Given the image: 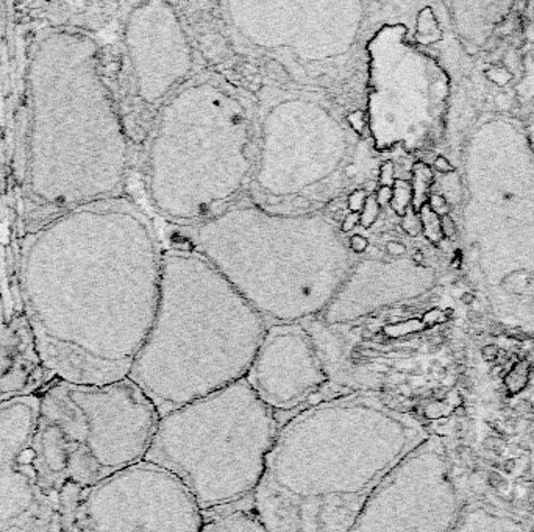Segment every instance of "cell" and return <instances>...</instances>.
<instances>
[{
    "label": "cell",
    "mask_w": 534,
    "mask_h": 532,
    "mask_svg": "<svg viewBox=\"0 0 534 532\" xmlns=\"http://www.w3.org/2000/svg\"><path fill=\"white\" fill-rule=\"evenodd\" d=\"M163 251L150 219L113 197L54 216L22 247V309L55 379H127L155 320Z\"/></svg>",
    "instance_id": "1"
},
{
    "label": "cell",
    "mask_w": 534,
    "mask_h": 532,
    "mask_svg": "<svg viewBox=\"0 0 534 532\" xmlns=\"http://www.w3.org/2000/svg\"><path fill=\"white\" fill-rule=\"evenodd\" d=\"M431 431L380 396H330L283 421L252 509L267 532H348L377 486Z\"/></svg>",
    "instance_id": "2"
},
{
    "label": "cell",
    "mask_w": 534,
    "mask_h": 532,
    "mask_svg": "<svg viewBox=\"0 0 534 532\" xmlns=\"http://www.w3.org/2000/svg\"><path fill=\"white\" fill-rule=\"evenodd\" d=\"M99 50L88 33L61 27L31 52L29 191L52 213L116 197L127 174V134Z\"/></svg>",
    "instance_id": "3"
},
{
    "label": "cell",
    "mask_w": 534,
    "mask_h": 532,
    "mask_svg": "<svg viewBox=\"0 0 534 532\" xmlns=\"http://www.w3.org/2000/svg\"><path fill=\"white\" fill-rule=\"evenodd\" d=\"M267 326L202 253L163 251L155 320L129 379L163 417L244 379Z\"/></svg>",
    "instance_id": "4"
},
{
    "label": "cell",
    "mask_w": 534,
    "mask_h": 532,
    "mask_svg": "<svg viewBox=\"0 0 534 532\" xmlns=\"http://www.w3.org/2000/svg\"><path fill=\"white\" fill-rule=\"evenodd\" d=\"M194 241L267 325L323 314L355 266L341 231L319 214L233 208L200 224Z\"/></svg>",
    "instance_id": "5"
},
{
    "label": "cell",
    "mask_w": 534,
    "mask_h": 532,
    "mask_svg": "<svg viewBox=\"0 0 534 532\" xmlns=\"http://www.w3.org/2000/svg\"><path fill=\"white\" fill-rule=\"evenodd\" d=\"M180 88L164 105L150 149V192L166 216L208 221L252 171L250 119L219 80L196 79Z\"/></svg>",
    "instance_id": "6"
},
{
    "label": "cell",
    "mask_w": 534,
    "mask_h": 532,
    "mask_svg": "<svg viewBox=\"0 0 534 532\" xmlns=\"http://www.w3.org/2000/svg\"><path fill=\"white\" fill-rule=\"evenodd\" d=\"M281 425L244 378L160 417L144 461L177 478L203 515L252 506Z\"/></svg>",
    "instance_id": "7"
},
{
    "label": "cell",
    "mask_w": 534,
    "mask_h": 532,
    "mask_svg": "<svg viewBox=\"0 0 534 532\" xmlns=\"http://www.w3.org/2000/svg\"><path fill=\"white\" fill-rule=\"evenodd\" d=\"M160 421L153 403L131 381L88 386L55 379L39 392L33 451L43 491L60 500L66 487H94L143 462Z\"/></svg>",
    "instance_id": "8"
},
{
    "label": "cell",
    "mask_w": 534,
    "mask_h": 532,
    "mask_svg": "<svg viewBox=\"0 0 534 532\" xmlns=\"http://www.w3.org/2000/svg\"><path fill=\"white\" fill-rule=\"evenodd\" d=\"M470 487L455 443L433 429L377 486L348 532H453Z\"/></svg>",
    "instance_id": "9"
},
{
    "label": "cell",
    "mask_w": 534,
    "mask_h": 532,
    "mask_svg": "<svg viewBox=\"0 0 534 532\" xmlns=\"http://www.w3.org/2000/svg\"><path fill=\"white\" fill-rule=\"evenodd\" d=\"M203 513L180 481L143 461L81 491L68 532H200Z\"/></svg>",
    "instance_id": "10"
},
{
    "label": "cell",
    "mask_w": 534,
    "mask_h": 532,
    "mask_svg": "<svg viewBox=\"0 0 534 532\" xmlns=\"http://www.w3.org/2000/svg\"><path fill=\"white\" fill-rule=\"evenodd\" d=\"M39 393L0 404V532L63 529L58 498L39 486L33 437Z\"/></svg>",
    "instance_id": "11"
},
{
    "label": "cell",
    "mask_w": 534,
    "mask_h": 532,
    "mask_svg": "<svg viewBox=\"0 0 534 532\" xmlns=\"http://www.w3.org/2000/svg\"><path fill=\"white\" fill-rule=\"evenodd\" d=\"M246 379L281 421L331 396L330 378L305 323L267 326Z\"/></svg>",
    "instance_id": "12"
},
{
    "label": "cell",
    "mask_w": 534,
    "mask_h": 532,
    "mask_svg": "<svg viewBox=\"0 0 534 532\" xmlns=\"http://www.w3.org/2000/svg\"><path fill=\"white\" fill-rule=\"evenodd\" d=\"M124 39L138 96L148 105L181 86L193 69V50L169 4H138L125 22Z\"/></svg>",
    "instance_id": "13"
},
{
    "label": "cell",
    "mask_w": 534,
    "mask_h": 532,
    "mask_svg": "<svg viewBox=\"0 0 534 532\" xmlns=\"http://www.w3.org/2000/svg\"><path fill=\"white\" fill-rule=\"evenodd\" d=\"M405 261H361L350 270L347 280L325 309L321 322L347 325L375 314L378 309L413 297L403 291L400 278L405 275Z\"/></svg>",
    "instance_id": "14"
},
{
    "label": "cell",
    "mask_w": 534,
    "mask_h": 532,
    "mask_svg": "<svg viewBox=\"0 0 534 532\" xmlns=\"http://www.w3.org/2000/svg\"><path fill=\"white\" fill-rule=\"evenodd\" d=\"M52 381L24 309L10 312L0 303V404L43 392Z\"/></svg>",
    "instance_id": "15"
},
{
    "label": "cell",
    "mask_w": 534,
    "mask_h": 532,
    "mask_svg": "<svg viewBox=\"0 0 534 532\" xmlns=\"http://www.w3.org/2000/svg\"><path fill=\"white\" fill-rule=\"evenodd\" d=\"M453 532H534V515L490 487L472 483Z\"/></svg>",
    "instance_id": "16"
},
{
    "label": "cell",
    "mask_w": 534,
    "mask_h": 532,
    "mask_svg": "<svg viewBox=\"0 0 534 532\" xmlns=\"http://www.w3.org/2000/svg\"><path fill=\"white\" fill-rule=\"evenodd\" d=\"M200 532H267L252 506L203 515Z\"/></svg>",
    "instance_id": "17"
},
{
    "label": "cell",
    "mask_w": 534,
    "mask_h": 532,
    "mask_svg": "<svg viewBox=\"0 0 534 532\" xmlns=\"http://www.w3.org/2000/svg\"><path fill=\"white\" fill-rule=\"evenodd\" d=\"M431 181V171L425 164H417L414 167V183L413 188V208L415 213H419L420 208L427 201V192Z\"/></svg>",
    "instance_id": "18"
},
{
    "label": "cell",
    "mask_w": 534,
    "mask_h": 532,
    "mask_svg": "<svg viewBox=\"0 0 534 532\" xmlns=\"http://www.w3.org/2000/svg\"><path fill=\"white\" fill-rule=\"evenodd\" d=\"M440 36V31L438 29V22L435 19V16L430 10H423L419 14V19H417V31H415V39L420 42V44H433V42L438 41Z\"/></svg>",
    "instance_id": "19"
},
{
    "label": "cell",
    "mask_w": 534,
    "mask_h": 532,
    "mask_svg": "<svg viewBox=\"0 0 534 532\" xmlns=\"http://www.w3.org/2000/svg\"><path fill=\"white\" fill-rule=\"evenodd\" d=\"M413 206V188L411 184L403 180H396L392 186V201L391 208L398 216H405L406 211Z\"/></svg>",
    "instance_id": "20"
},
{
    "label": "cell",
    "mask_w": 534,
    "mask_h": 532,
    "mask_svg": "<svg viewBox=\"0 0 534 532\" xmlns=\"http://www.w3.org/2000/svg\"><path fill=\"white\" fill-rule=\"evenodd\" d=\"M419 217H420V224H422V231L425 236H427V239L431 242H439L442 239L440 217L433 213L428 204H425L420 208Z\"/></svg>",
    "instance_id": "21"
},
{
    "label": "cell",
    "mask_w": 534,
    "mask_h": 532,
    "mask_svg": "<svg viewBox=\"0 0 534 532\" xmlns=\"http://www.w3.org/2000/svg\"><path fill=\"white\" fill-rule=\"evenodd\" d=\"M378 216H380V205H378L377 199H375V194H371V196H367L364 208L360 213V225L366 228V230L367 228H372L375 222L378 221Z\"/></svg>",
    "instance_id": "22"
},
{
    "label": "cell",
    "mask_w": 534,
    "mask_h": 532,
    "mask_svg": "<svg viewBox=\"0 0 534 532\" xmlns=\"http://www.w3.org/2000/svg\"><path fill=\"white\" fill-rule=\"evenodd\" d=\"M402 228L406 234L411 236V238H415L417 234L422 233V224H420L419 213H415L413 206L408 209L406 214L403 216Z\"/></svg>",
    "instance_id": "23"
},
{
    "label": "cell",
    "mask_w": 534,
    "mask_h": 532,
    "mask_svg": "<svg viewBox=\"0 0 534 532\" xmlns=\"http://www.w3.org/2000/svg\"><path fill=\"white\" fill-rule=\"evenodd\" d=\"M428 206L433 211V213L438 214L439 217L448 216L450 211V204L448 200L444 196H439V194H433V196L428 197Z\"/></svg>",
    "instance_id": "24"
},
{
    "label": "cell",
    "mask_w": 534,
    "mask_h": 532,
    "mask_svg": "<svg viewBox=\"0 0 534 532\" xmlns=\"http://www.w3.org/2000/svg\"><path fill=\"white\" fill-rule=\"evenodd\" d=\"M366 199H367V191H364V189H355L352 194H350L348 199H347V205H348L350 213L360 214L363 208H364Z\"/></svg>",
    "instance_id": "25"
},
{
    "label": "cell",
    "mask_w": 534,
    "mask_h": 532,
    "mask_svg": "<svg viewBox=\"0 0 534 532\" xmlns=\"http://www.w3.org/2000/svg\"><path fill=\"white\" fill-rule=\"evenodd\" d=\"M346 119H347V124L350 125V129H352L356 134H363V131L366 129V117H364L363 111L350 113L346 117Z\"/></svg>",
    "instance_id": "26"
},
{
    "label": "cell",
    "mask_w": 534,
    "mask_h": 532,
    "mask_svg": "<svg viewBox=\"0 0 534 532\" xmlns=\"http://www.w3.org/2000/svg\"><path fill=\"white\" fill-rule=\"evenodd\" d=\"M348 249L356 255H361L367 249H369V241H367L363 234H353L348 239Z\"/></svg>",
    "instance_id": "27"
},
{
    "label": "cell",
    "mask_w": 534,
    "mask_h": 532,
    "mask_svg": "<svg viewBox=\"0 0 534 532\" xmlns=\"http://www.w3.org/2000/svg\"><path fill=\"white\" fill-rule=\"evenodd\" d=\"M396 176H394V164L391 161H386L385 164H381L380 167V183L381 186H394L396 183Z\"/></svg>",
    "instance_id": "28"
},
{
    "label": "cell",
    "mask_w": 534,
    "mask_h": 532,
    "mask_svg": "<svg viewBox=\"0 0 534 532\" xmlns=\"http://www.w3.org/2000/svg\"><path fill=\"white\" fill-rule=\"evenodd\" d=\"M440 230H442V236H445L447 239H456L458 228L453 222V219L450 216L440 217Z\"/></svg>",
    "instance_id": "29"
},
{
    "label": "cell",
    "mask_w": 534,
    "mask_h": 532,
    "mask_svg": "<svg viewBox=\"0 0 534 532\" xmlns=\"http://www.w3.org/2000/svg\"><path fill=\"white\" fill-rule=\"evenodd\" d=\"M358 225H360V214H356V213H348V214L344 217V221H342L341 228H339V231H341V233L348 234V233H352Z\"/></svg>",
    "instance_id": "30"
},
{
    "label": "cell",
    "mask_w": 534,
    "mask_h": 532,
    "mask_svg": "<svg viewBox=\"0 0 534 532\" xmlns=\"http://www.w3.org/2000/svg\"><path fill=\"white\" fill-rule=\"evenodd\" d=\"M433 166H435L436 172H439L442 175H448V174H453L455 172V166L452 163H450L445 156H442V155L436 156Z\"/></svg>",
    "instance_id": "31"
},
{
    "label": "cell",
    "mask_w": 534,
    "mask_h": 532,
    "mask_svg": "<svg viewBox=\"0 0 534 532\" xmlns=\"http://www.w3.org/2000/svg\"><path fill=\"white\" fill-rule=\"evenodd\" d=\"M375 199H377L380 208L391 205V201H392V188H391V186H380L377 192H375Z\"/></svg>",
    "instance_id": "32"
},
{
    "label": "cell",
    "mask_w": 534,
    "mask_h": 532,
    "mask_svg": "<svg viewBox=\"0 0 534 532\" xmlns=\"http://www.w3.org/2000/svg\"><path fill=\"white\" fill-rule=\"evenodd\" d=\"M386 251H388V255H391L392 258L398 259L406 255V246L400 241H391L386 244Z\"/></svg>",
    "instance_id": "33"
},
{
    "label": "cell",
    "mask_w": 534,
    "mask_h": 532,
    "mask_svg": "<svg viewBox=\"0 0 534 532\" xmlns=\"http://www.w3.org/2000/svg\"><path fill=\"white\" fill-rule=\"evenodd\" d=\"M528 142H530L531 151H533V155H534V117H533V121H531V124L528 126Z\"/></svg>",
    "instance_id": "34"
},
{
    "label": "cell",
    "mask_w": 534,
    "mask_h": 532,
    "mask_svg": "<svg viewBox=\"0 0 534 532\" xmlns=\"http://www.w3.org/2000/svg\"><path fill=\"white\" fill-rule=\"evenodd\" d=\"M531 403H533V409H534V378H533V387H531Z\"/></svg>",
    "instance_id": "35"
}]
</instances>
